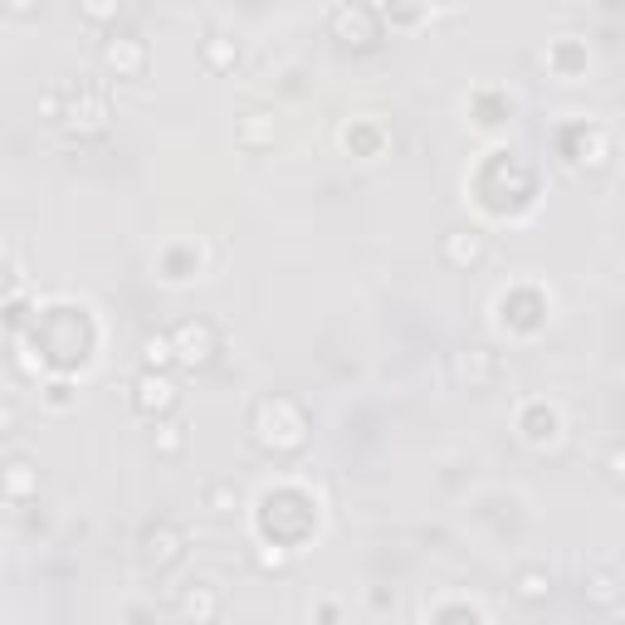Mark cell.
<instances>
[{
  "mask_svg": "<svg viewBox=\"0 0 625 625\" xmlns=\"http://www.w3.org/2000/svg\"><path fill=\"white\" fill-rule=\"evenodd\" d=\"M254 439H259L264 449H273V455L298 449L303 439H308V416H303V406L289 396L259 400V410H254Z\"/></svg>",
  "mask_w": 625,
  "mask_h": 625,
  "instance_id": "obj_1",
  "label": "cell"
},
{
  "mask_svg": "<svg viewBox=\"0 0 625 625\" xmlns=\"http://www.w3.org/2000/svg\"><path fill=\"white\" fill-rule=\"evenodd\" d=\"M171 337V352H176V361H186V367H205V361L220 352V332L211 328L205 318H195V322H181L176 332H166Z\"/></svg>",
  "mask_w": 625,
  "mask_h": 625,
  "instance_id": "obj_2",
  "label": "cell"
},
{
  "mask_svg": "<svg viewBox=\"0 0 625 625\" xmlns=\"http://www.w3.org/2000/svg\"><path fill=\"white\" fill-rule=\"evenodd\" d=\"M44 107H49V113H54L64 127H74V132H103V127H107V103L93 93V88H78V98H74L68 107H59V98L49 93Z\"/></svg>",
  "mask_w": 625,
  "mask_h": 625,
  "instance_id": "obj_3",
  "label": "cell"
},
{
  "mask_svg": "<svg viewBox=\"0 0 625 625\" xmlns=\"http://www.w3.org/2000/svg\"><path fill=\"white\" fill-rule=\"evenodd\" d=\"M332 35H337L347 49H371L381 39V20H377L371 5L352 0V5H342L337 15H332Z\"/></svg>",
  "mask_w": 625,
  "mask_h": 625,
  "instance_id": "obj_4",
  "label": "cell"
},
{
  "mask_svg": "<svg viewBox=\"0 0 625 625\" xmlns=\"http://www.w3.org/2000/svg\"><path fill=\"white\" fill-rule=\"evenodd\" d=\"M181 543L186 537L176 533L171 523H152L142 533V562H146V572H171L176 562H181Z\"/></svg>",
  "mask_w": 625,
  "mask_h": 625,
  "instance_id": "obj_5",
  "label": "cell"
},
{
  "mask_svg": "<svg viewBox=\"0 0 625 625\" xmlns=\"http://www.w3.org/2000/svg\"><path fill=\"white\" fill-rule=\"evenodd\" d=\"M132 406L142 410V416H162V410H171L176 406V381L166 377V371L146 367L142 377L132 381Z\"/></svg>",
  "mask_w": 625,
  "mask_h": 625,
  "instance_id": "obj_6",
  "label": "cell"
},
{
  "mask_svg": "<svg viewBox=\"0 0 625 625\" xmlns=\"http://www.w3.org/2000/svg\"><path fill=\"white\" fill-rule=\"evenodd\" d=\"M439 254H445V264H455V269H479V264L488 259V234L484 230H449L445 240H439Z\"/></svg>",
  "mask_w": 625,
  "mask_h": 625,
  "instance_id": "obj_7",
  "label": "cell"
},
{
  "mask_svg": "<svg viewBox=\"0 0 625 625\" xmlns=\"http://www.w3.org/2000/svg\"><path fill=\"white\" fill-rule=\"evenodd\" d=\"M518 435H523L527 445H552V439L562 435V416H557V406H547V400H527V406L518 410Z\"/></svg>",
  "mask_w": 625,
  "mask_h": 625,
  "instance_id": "obj_8",
  "label": "cell"
},
{
  "mask_svg": "<svg viewBox=\"0 0 625 625\" xmlns=\"http://www.w3.org/2000/svg\"><path fill=\"white\" fill-rule=\"evenodd\" d=\"M103 64L113 68L117 78H137L146 68V44H142V39H132V35L107 39V44H103Z\"/></svg>",
  "mask_w": 625,
  "mask_h": 625,
  "instance_id": "obj_9",
  "label": "cell"
},
{
  "mask_svg": "<svg viewBox=\"0 0 625 625\" xmlns=\"http://www.w3.org/2000/svg\"><path fill=\"white\" fill-rule=\"evenodd\" d=\"M0 494H5L10 503H25L29 494H39V469L29 464V459H10V464L0 469Z\"/></svg>",
  "mask_w": 625,
  "mask_h": 625,
  "instance_id": "obj_10",
  "label": "cell"
},
{
  "mask_svg": "<svg viewBox=\"0 0 625 625\" xmlns=\"http://www.w3.org/2000/svg\"><path fill=\"white\" fill-rule=\"evenodd\" d=\"M176 611L186 615V621H215L220 615V596L211 591V586H191V591L181 596V605Z\"/></svg>",
  "mask_w": 625,
  "mask_h": 625,
  "instance_id": "obj_11",
  "label": "cell"
},
{
  "mask_svg": "<svg viewBox=\"0 0 625 625\" xmlns=\"http://www.w3.org/2000/svg\"><path fill=\"white\" fill-rule=\"evenodd\" d=\"M586 601H591L596 611H605V615L621 611V582H615V572L591 576V582H586Z\"/></svg>",
  "mask_w": 625,
  "mask_h": 625,
  "instance_id": "obj_12",
  "label": "cell"
},
{
  "mask_svg": "<svg viewBox=\"0 0 625 625\" xmlns=\"http://www.w3.org/2000/svg\"><path fill=\"white\" fill-rule=\"evenodd\" d=\"M494 371H498V357L488 347H469L464 357H459V377H469L474 386H484V381H494Z\"/></svg>",
  "mask_w": 625,
  "mask_h": 625,
  "instance_id": "obj_13",
  "label": "cell"
},
{
  "mask_svg": "<svg viewBox=\"0 0 625 625\" xmlns=\"http://www.w3.org/2000/svg\"><path fill=\"white\" fill-rule=\"evenodd\" d=\"M273 132H279V127H273V117H269V113H250V117H240V142H244V146H269V142H273Z\"/></svg>",
  "mask_w": 625,
  "mask_h": 625,
  "instance_id": "obj_14",
  "label": "cell"
},
{
  "mask_svg": "<svg viewBox=\"0 0 625 625\" xmlns=\"http://www.w3.org/2000/svg\"><path fill=\"white\" fill-rule=\"evenodd\" d=\"M142 361L152 371H166L176 361V352H171V337H166V332H156V337H146L142 342Z\"/></svg>",
  "mask_w": 625,
  "mask_h": 625,
  "instance_id": "obj_15",
  "label": "cell"
},
{
  "mask_svg": "<svg viewBox=\"0 0 625 625\" xmlns=\"http://www.w3.org/2000/svg\"><path fill=\"white\" fill-rule=\"evenodd\" d=\"M547 591H552V582H547L543 572H523V576H518V596H523V601H543Z\"/></svg>",
  "mask_w": 625,
  "mask_h": 625,
  "instance_id": "obj_16",
  "label": "cell"
},
{
  "mask_svg": "<svg viewBox=\"0 0 625 625\" xmlns=\"http://www.w3.org/2000/svg\"><path fill=\"white\" fill-rule=\"evenodd\" d=\"M205 503H211L215 513H234V508H240V494H234V484H211Z\"/></svg>",
  "mask_w": 625,
  "mask_h": 625,
  "instance_id": "obj_17",
  "label": "cell"
},
{
  "mask_svg": "<svg viewBox=\"0 0 625 625\" xmlns=\"http://www.w3.org/2000/svg\"><path fill=\"white\" fill-rule=\"evenodd\" d=\"M117 5H123V0H78V10H84L93 25H107V20H117Z\"/></svg>",
  "mask_w": 625,
  "mask_h": 625,
  "instance_id": "obj_18",
  "label": "cell"
},
{
  "mask_svg": "<svg viewBox=\"0 0 625 625\" xmlns=\"http://www.w3.org/2000/svg\"><path fill=\"white\" fill-rule=\"evenodd\" d=\"M205 64H211V68H230L234 64V44H230V39H205Z\"/></svg>",
  "mask_w": 625,
  "mask_h": 625,
  "instance_id": "obj_19",
  "label": "cell"
},
{
  "mask_svg": "<svg viewBox=\"0 0 625 625\" xmlns=\"http://www.w3.org/2000/svg\"><path fill=\"white\" fill-rule=\"evenodd\" d=\"M20 425V410H15V400H0V435H10V430Z\"/></svg>",
  "mask_w": 625,
  "mask_h": 625,
  "instance_id": "obj_20",
  "label": "cell"
},
{
  "mask_svg": "<svg viewBox=\"0 0 625 625\" xmlns=\"http://www.w3.org/2000/svg\"><path fill=\"white\" fill-rule=\"evenodd\" d=\"M181 449V425H162V455H176Z\"/></svg>",
  "mask_w": 625,
  "mask_h": 625,
  "instance_id": "obj_21",
  "label": "cell"
},
{
  "mask_svg": "<svg viewBox=\"0 0 625 625\" xmlns=\"http://www.w3.org/2000/svg\"><path fill=\"white\" fill-rule=\"evenodd\" d=\"M5 10H10V15H35L39 0H5Z\"/></svg>",
  "mask_w": 625,
  "mask_h": 625,
  "instance_id": "obj_22",
  "label": "cell"
}]
</instances>
